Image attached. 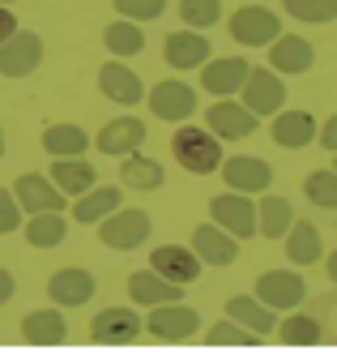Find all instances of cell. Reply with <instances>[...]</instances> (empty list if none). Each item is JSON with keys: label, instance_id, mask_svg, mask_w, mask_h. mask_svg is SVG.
<instances>
[{"label": "cell", "instance_id": "obj_10", "mask_svg": "<svg viewBox=\"0 0 337 355\" xmlns=\"http://www.w3.org/2000/svg\"><path fill=\"white\" fill-rule=\"evenodd\" d=\"M256 124H261V116H252L244 103H235V98H218V103L205 112V129H210L218 141H239V137H252Z\"/></svg>", "mask_w": 337, "mask_h": 355}, {"label": "cell", "instance_id": "obj_15", "mask_svg": "<svg viewBox=\"0 0 337 355\" xmlns=\"http://www.w3.org/2000/svg\"><path fill=\"white\" fill-rule=\"evenodd\" d=\"M98 90H102V98H111V103H120V107H137L145 98L141 78L124 60H107L98 69Z\"/></svg>", "mask_w": 337, "mask_h": 355}, {"label": "cell", "instance_id": "obj_14", "mask_svg": "<svg viewBox=\"0 0 337 355\" xmlns=\"http://www.w3.org/2000/svg\"><path fill=\"white\" fill-rule=\"evenodd\" d=\"M149 270L163 274L167 283L188 287V283H197V274H201V257L192 248H184V244H163V248L149 252Z\"/></svg>", "mask_w": 337, "mask_h": 355}, {"label": "cell", "instance_id": "obj_43", "mask_svg": "<svg viewBox=\"0 0 337 355\" xmlns=\"http://www.w3.org/2000/svg\"><path fill=\"white\" fill-rule=\"evenodd\" d=\"M13 291H17V278H13L9 270H0V304H9Z\"/></svg>", "mask_w": 337, "mask_h": 355}, {"label": "cell", "instance_id": "obj_20", "mask_svg": "<svg viewBox=\"0 0 337 355\" xmlns=\"http://www.w3.org/2000/svg\"><path fill=\"white\" fill-rule=\"evenodd\" d=\"M192 252L201 257V266H230L239 257V240L222 232L218 223H201L192 232Z\"/></svg>", "mask_w": 337, "mask_h": 355}, {"label": "cell", "instance_id": "obj_27", "mask_svg": "<svg viewBox=\"0 0 337 355\" xmlns=\"http://www.w3.org/2000/svg\"><path fill=\"white\" fill-rule=\"evenodd\" d=\"M295 223V210L286 197H273V193H261V201H256V236L265 240H282L291 232Z\"/></svg>", "mask_w": 337, "mask_h": 355}, {"label": "cell", "instance_id": "obj_16", "mask_svg": "<svg viewBox=\"0 0 337 355\" xmlns=\"http://www.w3.org/2000/svg\"><path fill=\"white\" fill-rule=\"evenodd\" d=\"M47 295L56 309H82V304L94 300V274L82 270V266H69V270H56L47 283Z\"/></svg>", "mask_w": 337, "mask_h": 355}, {"label": "cell", "instance_id": "obj_36", "mask_svg": "<svg viewBox=\"0 0 337 355\" xmlns=\"http://www.w3.org/2000/svg\"><path fill=\"white\" fill-rule=\"evenodd\" d=\"M179 17L188 31H210L214 21H222V0H179Z\"/></svg>", "mask_w": 337, "mask_h": 355}, {"label": "cell", "instance_id": "obj_34", "mask_svg": "<svg viewBox=\"0 0 337 355\" xmlns=\"http://www.w3.org/2000/svg\"><path fill=\"white\" fill-rule=\"evenodd\" d=\"M102 47L116 56V60H124V56H137L141 47H145V35H141V21H128V17H120V21H111L107 31H102Z\"/></svg>", "mask_w": 337, "mask_h": 355}, {"label": "cell", "instance_id": "obj_7", "mask_svg": "<svg viewBox=\"0 0 337 355\" xmlns=\"http://www.w3.org/2000/svg\"><path fill=\"white\" fill-rule=\"evenodd\" d=\"M239 90H244V107L252 116H273V112L286 107V82L273 69H248Z\"/></svg>", "mask_w": 337, "mask_h": 355}, {"label": "cell", "instance_id": "obj_13", "mask_svg": "<svg viewBox=\"0 0 337 355\" xmlns=\"http://www.w3.org/2000/svg\"><path fill=\"white\" fill-rule=\"evenodd\" d=\"M149 112L158 116V120H175V124H184L188 116H197V90L188 86V82H175V78H167V82H158L149 90Z\"/></svg>", "mask_w": 337, "mask_h": 355}, {"label": "cell", "instance_id": "obj_28", "mask_svg": "<svg viewBox=\"0 0 337 355\" xmlns=\"http://www.w3.org/2000/svg\"><path fill=\"white\" fill-rule=\"evenodd\" d=\"M51 180H56V189H60L64 197H82L86 189L98 184V171H94V163H86L82 155H73V159H56V163H51Z\"/></svg>", "mask_w": 337, "mask_h": 355}, {"label": "cell", "instance_id": "obj_25", "mask_svg": "<svg viewBox=\"0 0 337 355\" xmlns=\"http://www.w3.org/2000/svg\"><path fill=\"white\" fill-rule=\"evenodd\" d=\"M286 240V257L291 266H316L325 257V244H320V227L316 223H307V218H295L291 223V232L282 236Z\"/></svg>", "mask_w": 337, "mask_h": 355}, {"label": "cell", "instance_id": "obj_6", "mask_svg": "<svg viewBox=\"0 0 337 355\" xmlns=\"http://www.w3.org/2000/svg\"><path fill=\"white\" fill-rule=\"evenodd\" d=\"M261 304H269L273 313H291L307 300V283L299 270H265L256 278V291H252Z\"/></svg>", "mask_w": 337, "mask_h": 355}, {"label": "cell", "instance_id": "obj_38", "mask_svg": "<svg viewBox=\"0 0 337 355\" xmlns=\"http://www.w3.org/2000/svg\"><path fill=\"white\" fill-rule=\"evenodd\" d=\"M282 9L299 21H333L337 17V0H282Z\"/></svg>", "mask_w": 337, "mask_h": 355}, {"label": "cell", "instance_id": "obj_35", "mask_svg": "<svg viewBox=\"0 0 337 355\" xmlns=\"http://www.w3.org/2000/svg\"><path fill=\"white\" fill-rule=\"evenodd\" d=\"M303 193H307V201H312V206H320V210H337V171H333V167L312 171V175L303 180Z\"/></svg>", "mask_w": 337, "mask_h": 355}, {"label": "cell", "instance_id": "obj_40", "mask_svg": "<svg viewBox=\"0 0 337 355\" xmlns=\"http://www.w3.org/2000/svg\"><path fill=\"white\" fill-rule=\"evenodd\" d=\"M21 218H26V210L17 206V197H13V189H0V236H9V232H17V227H21Z\"/></svg>", "mask_w": 337, "mask_h": 355}, {"label": "cell", "instance_id": "obj_26", "mask_svg": "<svg viewBox=\"0 0 337 355\" xmlns=\"http://www.w3.org/2000/svg\"><path fill=\"white\" fill-rule=\"evenodd\" d=\"M273 141L286 150H303L316 141V116L312 112H273Z\"/></svg>", "mask_w": 337, "mask_h": 355}, {"label": "cell", "instance_id": "obj_46", "mask_svg": "<svg viewBox=\"0 0 337 355\" xmlns=\"http://www.w3.org/2000/svg\"><path fill=\"white\" fill-rule=\"evenodd\" d=\"M0 5H13V0H0Z\"/></svg>", "mask_w": 337, "mask_h": 355}, {"label": "cell", "instance_id": "obj_24", "mask_svg": "<svg viewBox=\"0 0 337 355\" xmlns=\"http://www.w3.org/2000/svg\"><path fill=\"white\" fill-rule=\"evenodd\" d=\"M128 295H133V304H141V309H154V304L184 300V287H179V283H167V278L154 274V270H137L133 278H128Z\"/></svg>", "mask_w": 337, "mask_h": 355}, {"label": "cell", "instance_id": "obj_9", "mask_svg": "<svg viewBox=\"0 0 337 355\" xmlns=\"http://www.w3.org/2000/svg\"><path fill=\"white\" fill-rule=\"evenodd\" d=\"M43 64V39L35 31H13L9 43H0V78H30Z\"/></svg>", "mask_w": 337, "mask_h": 355}, {"label": "cell", "instance_id": "obj_4", "mask_svg": "<svg viewBox=\"0 0 337 355\" xmlns=\"http://www.w3.org/2000/svg\"><path fill=\"white\" fill-rule=\"evenodd\" d=\"M201 329V313L188 309L184 300H171V304H154L149 317H145V334H154L158 343H188Z\"/></svg>", "mask_w": 337, "mask_h": 355}, {"label": "cell", "instance_id": "obj_30", "mask_svg": "<svg viewBox=\"0 0 337 355\" xmlns=\"http://www.w3.org/2000/svg\"><path fill=\"white\" fill-rule=\"evenodd\" d=\"M43 150L51 159L86 155V150H90V133L82 129V124H47V129H43Z\"/></svg>", "mask_w": 337, "mask_h": 355}, {"label": "cell", "instance_id": "obj_18", "mask_svg": "<svg viewBox=\"0 0 337 355\" xmlns=\"http://www.w3.org/2000/svg\"><path fill=\"white\" fill-rule=\"evenodd\" d=\"M248 60L244 56H210L201 64V86L210 90V94H218V98H230V94H239V86H244V78H248Z\"/></svg>", "mask_w": 337, "mask_h": 355}, {"label": "cell", "instance_id": "obj_41", "mask_svg": "<svg viewBox=\"0 0 337 355\" xmlns=\"http://www.w3.org/2000/svg\"><path fill=\"white\" fill-rule=\"evenodd\" d=\"M316 137H320V146H325V150H333V155H337V116H329V120H325V129H316Z\"/></svg>", "mask_w": 337, "mask_h": 355}, {"label": "cell", "instance_id": "obj_31", "mask_svg": "<svg viewBox=\"0 0 337 355\" xmlns=\"http://www.w3.org/2000/svg\"><path fill=\"white\" fill-rule=\"evenodd\" d=\"M21 232H26V244L30 248H56L69 232V223L60 210H43V214H30L21 223Z\"/></svg>", "mask_w": 337, "mask_h": 355}, {"label": "cell", "instance_id": "obj_22", "mask_svg": "<svg viewBox=\"0 0 337 355\" xmlns=\"http://www.w3.org/2000/svg\"><path fill=\"white\" fill-rule=\"evenodd\" d=\"M21 338L30 347H60L69 338V321L60 309H35L21 317Z\"/></svg>", "mask_w": 337, "mask_h": 355}, {"label": "cell", "instance_id": "obj_17", "mask_svg": "<svg viewBox=\"0 0 337 355\" xmlns=\"http://www.w3.org/2000/svg\"><path fill=\"white\" fill-rule=\"evenodd\" d=\"M141 141H145V124L137 116H116V120L102 124L98 137H94V146L102 150V155H111V159L133 155V150H141Z\"/></svg>", "mask_w": 337, "mask_h": 355}, {"label": "cell", "instance_id": "obj_39", "mask_svg": "<svg viewBox=\"0 0 337 355\" xmlns=\"http://www.w3.org/2000/svg\"><path fill=\"white\" fill-rule=\"evenodd\" d=\"M116 13L128 17V21H154V17H163L167 9V0H111Z\"/></svg>", "mask_w": 337, "mask_h": 355}, {"label": "cell", "instance_id": "obj_23", "mask_svg": "<svg viewBox=\"0 0 337 355\" xmlns=\"http://www.w3.org/2000/svg\"><path fill=\"white\" fill-rule=\"evenodd\" d=\"M226 317L248 325L252 334H261V338H273V329H277V313L269 304H261L256 295H230L226 300Z\"/></svg>", "mask_w": 337, "mask_h": 355}, {"label": "cell", "instance_id": "obj_42", "mask_svg": "<svg viewBox=\"0 0 337 355\" xmlns=\"http://www.w3.org/2000/svg\"><path fill=\"white\" fill-rule=\"evenodd\" d=\"M17 31V17H13V9L9 5H0V43H9V35Z\"/></svg>", "mask_w": 337, "mask_h": 355}, {"label": "cell", "instance_id": "obj_21", "mask_svg": "<svg viewBox=\"0 0 337 355\" xmlns=\"http://www.w3.org/2000/svg\"><path fill=\"white\" fill-rule=\"evenodd\" d=\"M163 60L171 69H179V73L201 69L205 60H210V39H205V31H175L163 43Z\"/></svg>", "mask_w": 337, "mask_h": 355}, {"label": "cell", "instance_id": "obj_47", "mask_svg": "<svg viewBox=\"0 0 337 355\" xmlns=\"http://www.w3.org/2000/svg\"><path fill=\"white\" fill-rule=\"evenodd\" d=\"M333 171H337V159H333Z\"/></svg>", "mask_w": 337, "mask_h": 355}, {"label": "cell", "instance_id": "obj_11", "mask_svg": "<svg viewBox=\"0 0 337 355\" xmlns=\"http://www.w3.org/2000/svg\"><path fill=\"white\" fill-rule=\"evenodd\" d=\"M222 184L226 189H235V193H269L273 184V167L265 159H256V155H235V159H222Z\"/></svg>", "mask_w": 337, "mask_h": 355}, {"label": "cell", "instance_id": "obj_45", "mask_svg": "<svg viewBox=\"0 0 337 355\" xmlns=\"http://www.w3.org/2000/svg\"><path fill=\"white\" fill-rule=\"evenodd\" d=\"M0 159H5V129H0Z\"/></svg>", "mask_w": 337, "mask_h": 355}, {"label": "cell", "instance_id": "obj_3", "mask_svg": "<svg viewBox=\"0 0 337 355\" xmlns=\"http://www.w3.org/2000/svg\"><path fill=\"white\" fill-rule=\"evenodd\" d=\"M154 232V218L145 210H111L107 218H98V240L116 248V252H133L137 244H145Z\"/></svg>", "mask_w": 337, "mask_h": 355}, {"label": "cell", "instance_id": "obj_44", "mask_svg": "<svg viewBox=\"0 0 337 355\" xmlns=\"http://www.w3.org/2000/svg\"><path fill=\"white\" fill-rule=\"evenodd\" d=\"M325 266H329V278H333V287H337V248L329 252V261H325Z\"/></svg>", "mask_w": 337, "mask_h": 355}, {"label": "cell", "instance_id": "obj_37", "mask_svg": "<svg viewBox=\"0 0 337 355\" xmlns=\"http://www.w3.org/2000/svg\"><path fill=\"white\" fill-rule=\"evenodd\" d=\"M205 343H210V347H256V343H261V334H252L248 325H239V321L226 317V321H218L210 334H205Z\"/></svg>", "mask_w": 337, "mask_h": 355}, {"label": "cell", "instance_id": "obj_19", "mask_svg": "<svg viewBox=\"0 0 337 355\" xmlns=\"http://www.w3.org/2000/svg\"><path fill=\"white\" fill-rule=\"evenodd\" d=\"M316 64V47L299 39V35H277L269 43V69L282 73V78H295V73H307Z\"/></svg>", "mask_w": 337, "mask_h": 355}, {"label": "cell", "instance_id": "obj_2", "mask_svg": "<svg viewBox=\"0 0 337 355\" xmlns=\"http://www.w3.org/2000/svg\"><path fill=\"white\" fill-rule=\"evenodd\" d=\"M226 31L239 47H269L282 35V17L265 5H244L226 17Z\"/></svg>", "mask_w": 337, "mask_h": 355}, {"label": "cell", "instance_id": "obj_32", "mask_svg": "<svg viewBox=\"0 0 337 355\" xmlns=\"http://www.w3.org/2000/svg\"><path fill=\"white\" fill-rule=\"evenodd\" d=\"M120 180L128 184V189H141V193H149V189H163V180H167V171H163V163H154V159H145V155H124V163H120Z\"/></svg>", "mask_w": 337, "mask_h": 355}, {"label": "cell", "instance_id": "obj_8", "mask_svg": "<svg viewBox=\"0 0 337 355\" xmlns=\"http://www.w3.org/2000/svg\"><path fill=\"white\" fill-rule=\"evenodd\" d=\"M141 329H145V317H137V309L116 304V309H102L90 321V338L102 343V347H128V343L141 338Z\"/></svg>", "mask_w": 337, "mask_h": 355}, {"label": "cell", "instance_id": "obj_33", "mask_svg": "<svg viewBox=\"0 0 337 355\" xmlns=\"http://www.w3.org/2000/svg\"><path fill=\"white\" fill-rule=\"evenodd\" d=\"M277 338L286 343V347H316V343L325 338V325H320V317H312V313H295V309H291L286 321H277Z\"/></svg>", "mask_w": 337, "mask_h": 355}, {"label": "cell", "instance_id": "obj_1", "mask_svg": "<svg viewBox=\"0 0 337 355\" xmlns=\"http://www.w3.org/2000/svg\"><path fill=\"white\" fill-rule=\"evenodd\" d=\"M171 155L184 171L210 175L222 167V141L210 129H201V124H179V133L171 137Z\"/></svg>", "mask_w": 337, "mask_h": 355}, {"label": "cell", "instance_id": "obj_29", "mask_svg": "<svg viewBox=\"0 0 337 355\" xmlns=\"http://www.w3.org/2000/svg\"><path fill=\"white\" fill-rule=\"evenodd\" d=\"M120 197L124 193L116 184H94L82 197H73V218L77 223H98V218H107L111 210H120Z\"/></svg>", "mask_w": 337, "mask_h": 355}, {"label": "cell", "instance_id": "obj_5", "mask_svg": "<svg viewBox=\"0 0 337 355\" xmlns=\"http://www.w3.org/2000/svg\"><path fill=\"white\" fill-rule=\"evenodd\" d=\"M210 218L222 227V232H230L235 240H252L256 236V201L252 193H235L226 189L210 201Z\"/></svg>", "mask_w": 337, "mask_h": 355}, {"label": "cell", "instance_id": "obj_12", "mask_svg": "<svg viewBox=\"0 0 337 355\" xmlns=\"http://www.w3.org/2000/svg\"><path fill=\"white\" fill-rule=\"evenodd\" d=\"M13 197H17V206L26 214H43V210H64L69 206V197L56 189V180L51 175H39V171H26L13 180Z\"/></svg>", "mask_w": 337, "mask_h": 355}]
</instances>
